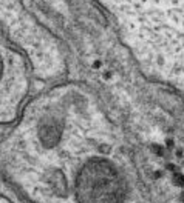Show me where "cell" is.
Returning a JSON list of instances; mask_svg holds the SVG:
<instances>
[{
  "label": "cell",
  "instance_id": "obj_1",
  "mask_svg": "<svg viewBox=\"0 0 184 203\" xmlns=\"http://www.w3.org/2000/svg\"><path fill=\"white\" fill-rule=\"evenodd\" d=\"M139 54L166 74H184V0H113Z\"/></svg>",
  "mask_w": 184,
  "mask_h": 203
}]
</instances>
